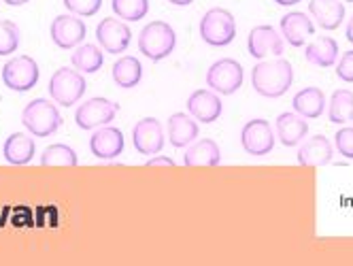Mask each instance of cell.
I'll list each match as a JSON object with an SVG mask.
<instances>
[{"label": "cell", "instance_id": "obj_11", "mask_svg": "<svg viewBox=\"0 0 353 266\" xmlns=\"http://www.w3.org/2000/svg\"><path fill=\"white\" fill-rule=\"evenodd\" d=\"M96 39H98V45L103 47L105 52L117 56V54H123L125 50H128V45L132 41V32L121 19L105 17L96 28Z\"/></svg>", "mask_w": 353, "mask_h": 266}, {"label": "cell", "instance_id": "obj_29", "mask_svg": "<svg viewBox=\"0 0 353 266\" xmlns=\"http://www.w3.org/2000/svg\"><path fill=\"white\" fill-rule=\"evenodd\" d=\"M111 7L123 21H141L149 13V0H111Z\"/></svg>", "mask_w": 353, "mask_h": 266}, {"label": "cell", "instance_id": "obj_13", "mask_svg": "<svg viewBox=\"0 0 353 266\" xmlns=\"http://www.w3.org/2000/svg\"><path fill=\"white\" fill-rule=\"evenodd\" d=\"M132 143H134V150L141 156H156L162 152L164 147V130L160 119L156 117H143L141 122L134 126L132 130Z\"/></svg>", "mask_w": 353, "mask_h": 266}, {"label": "cell", "instance_id": "obj_8", "mask_svg": "<svg viewBox=\"0 0 353 266\" xmlns=\"http://www.w3.org/2000/svg\"><path fill=\"white\" fill-rule=\"evenodd\" d=\"M117 109H119L117 103L103 99V96L90 99L74 111V124L81 130H96V128L109 126L117 115Z\"/></svg>", "mask_w": 353, "mask_h": 266}, {"label": "cell", "instance_id": "obj_14", "mask_svg": "<svg viewBox=\"0 0 353 266\" xmlns=\"http://www.w3.org/2000/svg\"><path fill=\"white\" fill-rule=\"evenodd\" d=\"M221 101L213 90H196L188 99V113L200 124H213L221 117Z\"/></svg>", "mask_w": 353, "mask_h": 266}, {"label": "cell", "instance_id": "obj_19", "mask_svg": "<svg viewBox=\"0 0 353 266\" xmlns=\"http://www.w3.org/2000/svg\"><path fill=\"white\" fill-rule=\"evenodd\" d=\"M200 126L190 113H174L168 117V141L174 150H183L198 139Z\"/></svg>", "mask_w": 353, "mask_h": 266}, {"label": "cell", "instance_id": "obj_1", "mask_svg": "<svg viewBox=\"0 0 353 266\" xmlns=\"http://www.w3.org/2000/svg\"><path fill=\"white\" fill-rule=\"evenodd\" d=\"M294 83V68L285 58L260 60L251 70V85L264 99H281Z\"/></svg>", "mask_w": 353, "mask_h": 266}, {"label": "cell", "instance_id": "obj_38", "mask_svg": "<svg viewBox=\"0 0 353 266\" xmlns=\"http://www.w3.org/2000/svg\"><path fill=\"white\" fill-rule=\"evenodd\" d=\"M170 5H174V7H188V5H192L194 0H168Z\"/></svg>", "mask_w": 353, "mask_h": 266}, {"label": "cell", "instance_id": "obj_15", "mask_svg": "<svg viewBox=\"0 0 353 266\" xmlns=\"http://www.w3.org/2000/svg\"><path fill=\"white\" fill-rule=\"evenodd\" d=\"M298 164L300 166H307V168H319L330 164L334 158V150H332V143L327 136L323 134H315L309 141H305L298 147Z\"/></svg>", "mask_w": 353, "mask_h": 266}, {"label": "cell", "instance_id": "obj_10", "mask_svg": "<svg viewBox=\"0 0 353 266\" xmlns=\"http://www.w3.org/2000/svg\"><path fill=\"white\" fill-rule=\"evenodd\" d=\"M247 52L256 60H268L283 56V37L272 26H256L249 32Z\"/></svg>", "mask_w": 353, "mask_h": 266}, {"label": "cell", "instance_id": "obj_17", "mask_svg": "<svg viewBox=\"0 0 353 266\" xmlns=\"http://www.w3.org/2000/svg\"><path fill=\"white\" fill-rule=\"evenodd\" d=\"M274 134L283 147H296V145H300L309 134V124H307V119L298 115L296 111H288L276 117Z\"/></svg>", "mask_w": 353, "mask_h": 266}, {"label": "cell", "instance_id": "obj_36", "mask_svg": "<svg viewBox=\"0 0 353 266\" xmlns=\"http://www.w3.org/2000/svg\"><path fill=\"white\" fill-rule=\"evenodd\" d=\"M274 3L279 5V7H294V5L302 3V0H274Z\"/></svg>", "mask_w": 353, "mask_h": 266}, {"label": "cell", "instance_id": "obj_25", "mask_svg": "<svg viewBox=\"0 0 353 266\" xmlns=\"http://www.w3.org/2000/svg\"><path fill=\"white\" fill-rule=\"evenodd\" d=\"M143 79V66L139 58L134 56H123L113 64V81L123 88V90H132L141 83Z\"/></svg>", "mask_w": 353, "mask_h": 266}, {"label": "cell", "instance_id": "obj_5", "mask_svg": "<svg viewBox=\"0 0 353 266\" xmlns=\"http://www.w3.org/2000/svg\"><path fill=\"white\" fill-rule=\"evenodd\" d=\"M85 79L77 68H58L49 79V96L60 107H74L85 94Z\"/></svg>", "mask_w": 353, "mask_h": 266}, {"label": "cell", "instance_id": "obj_32", "mask_svg": "<svg viewBox=\"0 0 353 266\" xmlns=\"http://www.w3.org/2000/svg\"><path fill=\"white\" fill-rule=\"evenodd\" d=\"M334 145L343 158L353 160V126H345L336 132L334 136Z\"/></svg>", "mask_w": 353, "mask_h": 266}, {"label": "cell", "instance_id": "obj_6", "mask_svg": "<svg viewBox=\"0 0 353 266\" xmlns=\"http://www.w3.org/2000/svg\"><path fill=\"white\" fill-rule=\"evenodd\" d=\"M243 81H245L243 66H241V62H236L232 58H221V60L213 62L207 70V85L215 94L232 96L241 90Z\"/></svg>", "mask_w": 353, "mask_h": 266}, {"label": "cell", "instance_id": "obj_31", "mask_svg": "<svg viewBox=\"0 0 353 266\" xmlns=\"http://www.w3.org/2000/svg\"><path fill=\"white\" fill-rule=\"evenodd\" d=\"M64 7L79 17H92L103 7V0H64Z\"/></svg>", "mask_w": 353, "mask_h": 266}, {"label": "cell", "instance_id": "obj_34", "mask_svg": "<svg viewBox=\"0 0 353 266\" xmlns=\"http://www.w3.org/2000/svg\"><path fill=\"white\" fill-rule=\"evenodd\" d=\"M147 166H174V162L166 156H160V158H151L147 162Z\"/></svg>", "mask_w": 353, "mask_h": 266}, {"label": "cell", "instance_id": "obj_39", "mask_svg": "<svg viewBox=\"0 0 353 266\" xmlns=\"http://www.w3.org/2000/svg\"><path fill=\"white\" fill-rule=\"evenodd\" d=\"M343 3H353V0H343Z\"/></svg>", "mask_w": 353, "mask_h": 266}, {"label": "cell", "instance_id": "obj_3", "mask_svg": "<svg viewBox=\"0 0 353 266\" xmlns=\"http://www.w3.org/2000/svg\"><path fill=\"white\" fill-rule=\"evenodd\" d=\"M176 47V32L166 21H149L139 34V52L151 62L166 60Z\"/></svg>", "mask_w": 353, "mask_h": 266}, {"label": "cell", "instance_id": "obj_2", "mask_svg": "<svg viewBox=\"0 0 353 266\" xmlns=\"http://www.w3.org/2000/svg\"><path fill=\"white\" fill-rule=\"evenodd\" d=\"M62 115L52 101L34 99L21 111V124L32 136H52L62 128Z\"/></svg>", "mask_w": 353, "mask_h": 266}, {"label": "cell", "instance_id": "obj_30", "mask_svg": "<svg viewBox=\"0 0 353 266\" xmlns=\"http://www.w3.org/2000/svg\"><path fill=\"white\" fill-rule=\"evenodd\" d=\"M19 47V28L11 19L0 21V56H11Z\"/></svg>", "mask_w": 353, "mask_h": 266}, {"label": "cell", "instance_id": "obj_24", "mask_svg": "<svg viewBox=\"0 0 353 266\" xmlns=\"http://www.w3.org/2000/svg\"><path fill=\"white\" fill-rule=\"evenodd\" d=\"M221 162L219 145L211 139L196 141L183 156L185 166H217Z\"/></svg>", "mask_w": 353, "mask_h": 266}, {"label": "cell", "instance_id": "obj_35", "mask_svg": "<svg viewBox=\"0 0 353 266\" xmlns=\"http://www.w3.org/2000/svg\"><path fill=\"white\" fill-rule=\"evenodd\" d=\"M345 37H347V41H349V43H353V15H351V19L347 21V30H345Z\"/></svg>", "mask_w": 353, "mask_h": 266}, {"label": "cell", "instance_id": "obj_18", "mask_svg": "<svg viewBox=\"0 0 353 266\" xmlns=\"http://www.w3.org/2000/svg\"><path fill=\"white\" fill-rule=\"evenodd\" d=\"M281 37L285 43H290L292 47H302L307 45V41L313 37L315 32V23L313 19L307 15V13H300V11H294V13H288L281 17Z\"/></svg>", "mask_w": 353, "mask_h": 266}, {"label": "cell", "instance_id": "obj_20", "mask_svg": "<svg viewBox=\"0 0 353 266\" xmlns=\"http://www.w3.org/2000/svg\"><path fill=\"white\" fill-rule=\"evenodd\" d=\"M309 13L323 30H336L345 21V5L341 0H311Z\"/></svg>", "mask_w": 353, "mask_h": 266}, {"label": "cell", "instance_id": "obj_23", "mask_svg": "<svg viewBox=\"0 0 353 266\" xmlns=\"http://www.w3.org/2000/svg\"><path fill=\"white\" fill-rule=\"evenodd\" d=\"M305 58L309 64H313L317 68H330L339 60V43L330 37H319L307 45Z\"/></svg>", "mask_w": 353, "mask_h": 266}, {"label": "cell", "instance_id": "obj_7", "mask_svg": "<svg viewBox=\"0 0 353 266\" xmlns=\"http://www.w3.org/2000/svg\"><path fill=\"white\" fill-rule=\"evenodd\" d=\"M39 77V64L30 56H15L3 66V83L13 92H30Z\"/></svg>", "mask_w": 353, "mask_h": 266}, {"label": "cell", "instance_id": "obj_21", "mask_svg": "<svg viewBox=\"0 0 353 266\" xmlns=\"http://www.w3.org/2000/svg\"><path fill=\"white\" fill-rule=\"evenodd\" d=\"M3 154H5V160L13 166H23L28 164L34 154H37V145L32 141V136L23 134V132H13L5 145H3Z\"/></svg>", "mask_w": 353, "mask_h": 266}, {"label": "cell", "instance_id": "obj_28", "mask_svg": "<svg viewBox=\"0 0 353 266\" xmlns=\"http://www.w3.org/2000/svg\"><path fill=\"white\" fill-rule=\"evenodd\" d=\"M79 156L68 145H49L41 154V166H77Z\"/></svg>", "mask_w": 353, "mask_h": 266}, {"label": "cell", "instance_id": "obj_27", "mask_svg": "<svg viewBox=\"0 0 353 266\" xmlns=\"http://www.w3.org/2000/svg\"><path fill=\"white\" fill-rule=\"evenodd\" d=\"M327 119H330V124H347V122H353V92L351 90H336L330 96Z\"/></svg>", "mask_w": 353, "mask_h": 266}, {"label": "cell", "instance_id": "obj_12", "mask_svg": "<svg viewBox=\"0 0 353 266\" xmlns=\"http://www.w3.org/2000/svg\"><path fill=\"white\" fill-rule=\"evenodd\" d=\"M85 23L81 21L79 15H58L52 21V28H49V34H52L54 45H58L60 50H72V47H79L85 39Z\"/></svg>", "mask_w": 353, "mask_h": 266}, {"label": "cell", "instance_id": "obj_9", "mask_svg": "<svg viewBox=\"0 0 353 266\" xmlns=\"http://www.w3.org/2000/svg\"><path fill=\"white\" fill-rule=\"evenodd\" d=\"M274 130L272 126L266 122V119L258 117L247 122L241 130V145L245 154L254 156V158H262L268 156L274 150Z\"/></svg>", "mask_w": 353, "mask_h": 266}, {"label": "cell", "instance_id": "obj_37", "mask_svg": "<svg viewBox=\"0 0 353 266\" xmlns=\"http://www.w3.org/2000/svg\"><path fill=\"white\" fill-rule=\"evenodd\" d=\"M5 5H9V7H21V5H28L30 0H3Z\"/></svg>", "mask_w": 353, "mask_h": 266}, {"label": "cell", "instance_id": "obj_22", "mask_svg": "<svg viewBox=\"0 0 353 266\" xmlns=\"http://www.w3.org/2000/svg\"><path fill=\"white\" fill-rule=\"evenodd\" d=\"M292 107L305 119H317L325 111V94L319 88H305L294 96Z\"/></svg>", "mask_w": 353, "mask_h": 266}, {"label": "cell", "instance_id": "obj_33", "mask_svg": "<svg viewBox=\"0 0 353 266\" xmlns=\"http://www.w3.org/2000/svg\"><path fill=\"white\" fill-rule=\"evenodd\" d=\"M336 75L345 83H353V52H347L341 56L336 64Z\"/></svg>", "mask_w": 353, "mask_h": 266}, {"label": "cell", "instance_id": "obj_16", "mask_svg": "<svg viewBox=\"0 0 353 266\" xmlns=\"http://www.w3.org/2000/svg\"><path fill=\"white\" fill-rule=\"evenodd\" d=\"M90 152L98 160H113L123 154V132L113 126L96 128L90 139Z\"/></svg>", "mask_w": 353, "mask_h": 266}, {"label": "cell", "instance_id": "obj_4", "mask_svg": "<svg viewBox=\"0 0 353 266\" xmlns=\"http://www.w3.org/2000/svg\"><path fill=\"white\" fill-rule=\"evenodd\" d=\"M236 37V21L228 9L213 7L200 19V39L211 47H228Z\"/></svg>", "mask_w": 353, "mask_h": 266}, {"label": "cell", "instance_id": "obj_26", "mask_svg": "<svg viewBox=\"0 0 353 266\" xmlns=\"http://www.w3.org/2000/svg\"><path fill=\"white\" fill-rule=\"evenodd\" d=\"M72 68H77L79 72H85V75H94L105 64V56L98 50L96 45H79L74 54L70 56Z\"/></svg>", "mask_w": 353, "mask_h": 266}]
</instances>
